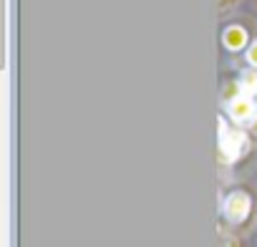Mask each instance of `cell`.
<instances>
[{"label": "cell", "instance_id": "cell-1", "mask_svg": "<svg viewBox=\"0 0 257 247\" xmlns=\"http://www.w3.org/2000/svg\"><path fill=\"white\" fill-rule=\"evenodd\" d=\"M247 147V137L242 132H227L222 134V157L227 162H234Z\"/></svg>", "mask_w": 257, "mask_h": 247}, {"label": "cell", "instance_id": "cell-2", "mask_svg": "<svg viewBox=\"0 0 257 247\" xmlns=\"http://www.w3.org/2000/svg\"><path fill=\"white\" fill-rule=\"evenodd\" d=\"M224 209H227V217H229V219H234V222H237V219H244L247 212H249V197L242 194V192H237V194H232V197L227 199Z\"/></svg>", "mask_w": 257, "mask_h": 247}, {"label": "cell", "instance_id": "cell-3", "mask_svg": "<svg viewBox=\"0 0 257 247\" xmlns=\"http://www.w3.org/2000/svg\"><path fill=\"white\" fill-rule=\"evenodd\" d=\"M229 113H232V118L234 121H247L249 116H252V101L249 98H234L232 101V106H229Z\"/></svg>", "mask_w": 257, "mask_h": 247}, {"label": "cell", "instance_id": "cell-4", "mask_svg": "<svg viewBox=\"0 0 257 247\" xmlns=\"http://www.w3.org/2000/svg\"><path fill=\"white\" fill-rule=\"evenodd\" d=\"M244 41H247V36H244L242 28H227V33H224V43H227V48L237 51V48L244 46Z\"/></svg>", "mask_w": 257, "mask_h": 247}, {"label": "cell", "instance_id": "cell-5", "mask_svg": "<svg viewBox=\"0 0 257 247\" xmlns=\"http://www.w3.org/2000/svg\"><path fill=\"white\" fill-rule=\"evenodd\" d=\"M242 88H247V91H257V73H254V71L242 73Z\"/></svg>", "mask_w": 257, "mask_h": 247}, {"label": "cell", "instance_id": "cell-6", "mask_svg": "<svg viewBox=\"0 0 257 247\" xmlns=\"http://www.w3.org/2000/svg\"><path fill=\"white\" fill-rule=\"evenodd\" d=\"M247 58H249V63H252V66H257V43L247 51Z\"/></svg>", "mask_w": 257, "mask_h": 247}, {"label": "cell", "instance_id": "cell-7", "mask_svg": "<svg viewBox=\"0 0 257 247\" xmlns=\"http://www.w3.org/2000/svg\"><path fill=\"white\" fill-rule=\"evenodd\" d=\"M252 132H254V134H257V118H254V121H252Z\"/></svg>", "mask_w": 257, "mask_h": 247}]
</instances>
